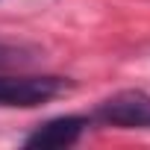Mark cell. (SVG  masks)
Listing matches in <instances>:
<instances>
[{"label": "cell", "instance_id": "cell-1", "mask_svg": "<svg viewBox=\"0 0 150 150\" xmlns=\"http://www.w3.org/2000/svg\"><path fill=\"white\" fill-rule=\"evenodd\" d=\"M71 88L65 77H53V74H41V77H6L0 74V106L3 109H35L44 106L56 97H62Z\"/></svg>", "mask_w": 150, "mask_h": 150}, {"label": "cell", "instance_id": "cell-2", "mask_svg": "<svg viewBox=\"0 0 150 150\" xmlns=\"http://www.w3.org/2000/svg\"><path fill=\"white\" fill-rule=\"evenodd\" d=\"M94 118L118 129H150V94L141 88H124L106 97L94 109Z\"/></svg>", "mask_w": 150, "mask_h": 150}, {"label": "cell", "instance_id": "cell-3", "mask_svg": "<svg viewBox=\"0 0 150 150\" xmlns=\"http://www.w3.org/2000/svg\"><path fill=\"white\" fill-rule=\"evenodd\" d=\"M86 129H88V118L86 115H59V118H50V121L38 124L24 138V147H33V150H62V147L77 144Z\"/></svg>", "mask_w": 150, "mask_h": 150}, {"label": "cell", "instance_id": "cell-4", "mask_svg": "<svg viewBox=\"0 0 150 150\" xmlns=\"http://www.w3.org/2000/svg\"><path fill=\"white\" fill-rule=\"evenodd\" d=\"M15 62H21V47H15V44H3V41H0V68L15 65Z\"/></svg>", "mask_w": 150, "mask_h": 150}]
</instances>
